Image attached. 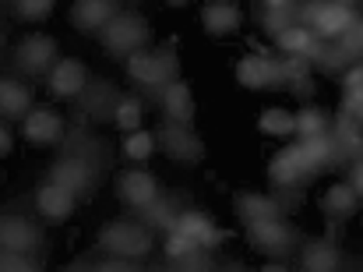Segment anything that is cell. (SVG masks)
I'll return each mask as SVG.
<instances>
[{
	"instance_id": "6da1fadb",
	"label": "cell",
	"mask_w": 363,
	"mask_h": 272,
	"mask_svg": "<svg viewBox=\"0 0 363 272\" xmlns=\"http://www.w3.org/2000/svg\"><path fill=\"white\" fill-rule=\"evenodd\" d=\"M357 21H360L357 7H346V4H335V0H311V4L300 7V25H307L314 32V39H321V43L342 39Z\"/></svg>"
},
{
	"instance_id": "7a4b0ae2",
	"label": "cell",
	"mask_w": 363,
	"mask_h": 272,
	"mask_svg": "<svg viewBox=\"0 0 363 272\" xmlns=\"http://www.w3.org/2000/svg\"><path fill=\"white\" fill-rule=\"evenodd\" d=\"M152 244H155L152 230L134 219H113L99 230V251L127 259V262H141L145 255H152Z\"/></svg>"
},
{
	"instance_id": "3957f363",
	"label": "cell",
	"mask_w": 363,
	"mask_h": 272,
	"mask_svg": "<svg viewBox=\"0 0 363 272\" xmlns=\"http://www.w3.org/2000/svg\"><path fill=\"white\" fill-rule=\"evenodd\" d=\"M127 60V75L138 82V85H148V89H159V85H169L180 71V60H177V50L173 43H166L162 50H134Z\"/></svg>"
},
{
	"instance_id": "277c9868",
	"label": "cell",
	"mask_w": 363,
	"mask_h": 272,
	"mask_svg": "<svg viewBox=\"0 0 363 272\" xmlns=\"http://www.w3.org/2000/svg\"><path fill=\"white\" fill-rule=\"evenodd\" d=\"M148 36H152L148 21L141 14H134V11H117L106 21V28L99 32L106 53H113V57H130L134 50H145L148 46Z\"/></svg>"
},
{
	"instance_id": "5b68a950",
	"label": "cell",
	"mask_w": 363,
	"mask_h": 272,
	"mask_svg": "<svg viewBox=\"0 0 363 272\" xmlns=\"http://www.w3.org/2000/svg\"><path fill=\"white\" fill-rule=\"evenodd\" d=\"M247 227V241L261 251V255H268V259H289L296 248H300V237H296V230L279 216V219H254V223H243Z\"/></svg>"
},
{
	"instance_id": "8992f818",
	"label": "cell",
	"mask_w": 363,
	"mask_h": 272,
	"mask_svg": "<svg viewBox=\"0 0 363 272\" xmlns=\"http://www.w3.org/2000/svg\"><path fill=\"white\" fill-rule=\"evenodd\" d=\"M321 170H318V163L303 152V145L296 141V145H286L272 163H268V180H272V187L279 191V187H303L311 177H318Z\"/></svg>"
},
{
	"instance_id": "52a82bcc",
	"label": "cell",
	"mask_w": 363,
	"mask_h": 272,
	"mask_svg": "<svg viewBox=\"0 0 363 272\" xmlns=\"http://www.w3.org/2000/svg\"><path fill=\"white\" fill-rule=\"evenodd\" d=\"M96 170H99V163H92V159H85L78 152H67V156H60L50 166V180L60 184V187H67L82 202V198H89L96 191Z\"/></svg>"
},
{
	"instance_id": "ba28073f",
	"label": "cell",
	"mask_w": 363,
	"mask_h": 272,
	"mask_svg": "<svg viewBox=\"0 0 363 272\" xmlns=\"http://www.w3.org/2000/svg\"><path fill=\"white\" fill-rule=\"evenodd\" d=\"M159 145H162V152L173 159V163H201L205 159V141L198 138V131L191 128V124H177V121H169L166 128H159Z\"/></svg>"
},
{
	"instance_id": "9c48e42d",
	"label": "cell",
	"mask_w": 363,
	"mask_h": 272,
	"mask_svg": "<svg viewBox=\"0 0 363 272\" xmlns=\"http://www.w3.org/2000/svg\"><path fill=\"white\" fill-rule=\"evenodd\" d=\"M57 60H60V57H57V39H50V36H43V32L21 39L18 50H14V64H18V71H25V75H46Z\"/></svg>"
},
{
	"instance_id": "30bf717a",
	"label": "cell",
	"mask_w": 363,
	"mask_h": 272,
	"mask_svg": "<svg viewBox=\"0 0 363 272\" xmlns=\"http://www.w3.org/2000/svg\"><path fill=\"white\" fill-rule=\"evenodd\" d=\"M0 248L35 255V251L43 248V230H39V227H35L28 216L4 212V216H0Z\"/></svg>"
},
{
	"instance_id": "8fae6325",
	"label": "cell",
	"mask_w": 363,
	"mask_h": 272,
	"mask_svg": "<svg viewBox=\"0 0 363 272\" xmlns=\"http://www.w3.org/2000/svg\"><path fill=\"white\" fill-rule=\"evenodd\" d=\"M237 82L243 89H282V71H279V60L264 57V53H247L237 64Z\"/></svg>"
},
{
	"instance_id": "7c38bea8",
	"label": "cell",
	"mask_w": 363,
	"mask_h": 272,
	"mask_svg": "<svg viewBox=\"0 0 363 272\" xmlns=\"http://www.w3.org/2000/svg\"><path fill=\"white\" fill-rule=\"evenodd\" d=\"M64 117L53 114L50 107H35L21 117V135L32 145H60L64 141Z\"/></svg>"
},
{
	"instance_id": "4fadbf2b",
	"label": "cell",
	"mask_w": 363,
	"mask_h": 272,
	"mask_svg": "<svg viewBox=\"0 0 363 272\" xmlns=\"http://www.w3.org/2000/svg\"><path fill=\"white\" fill-rule=\"evenodd\" d=\"M162 255H166L169 266H177V269H212L208 251H205L194 237H187L184 230H166V248H162Z\"/></svg>"
},
{
	"instance_id": "5bb4252c",
	"label": "cell",
	"mask_w": 363,
	"mask_h": 272,
	"mask_svg": "<svg viewBox=\"0 0 363 272\" xmlns=\"http://www.w3.org/2000/svg\"><path fill=\"white\" fill-rule=\"evenodd\" d=\"M117 195H121V202L127 209L141 212V209H148L159 198V180L148 170H127L117 180Z\"/></svg>"
},
{
	"instance_id": "9a60e30c",
	"label": "cell",
	"mask_w": 363,
	"mask_h": 272,
	"mask_svg": "<svg viewBox=\"0 0 363 272\" xmlns=\"http://www.w3.org/2000/svg\"><path fill=\"white\" fill-rule=\"evenodd\" d=\"M50 92L57 96V99H78L82 96V89L89 85V71H85V64L82 60H57L50 71Z\"/></svg>"
},
{
	"instance_id": "2e32d148",
	"label": "cell",
	"mask_w": 363,
	"mask_h": 272,
	"mask_svg": "<svg viewBox=\"0 0 363 272\" xmlns=\"http://www.w3.org/2000/svg\"><path fill=\"white\" fill-rule=\"evenodd\" d=\"M173 230H184L187 237H194L205 251H216V248L226 241V230H219V227L212 223V216H205V212H198V209H180Z\"/></svg>"
},
{
	"instance_id": "e0dca14e",
	"label": "cell",
	"mask_w": 363,
	"mask_h": 272,
	"mask_svg": "<svg viewBox=\"0 0 363 272\" xmlns=\"http://www.w3.org/2000/svg\"><path fill=\"white\" fill-rule=\"evenodd\" d=\"M117 11H121V0H74V7H71V25H74L78 32L92 36V32H103L106 21H110Z\"/></svg>"
},
{
	"instance_id": "ac0fdd59",
	"label": "cell",
	"mask_w": 363,
	"mask_h": 272,
	"mask_svg": "<svg viewBox=\"0 0 363 272\" xmlns=\"http://www.w3.org/2000/svg\"><path fill=\"white\" fill-rule=\"evenodd\" d=\"M74 205H78V195H71L67 187H60V184H53V180H46V184L35 191V209H39V216L50 219V223L71 219Z\"/></svg>"
},
{
	"instance_id": "d6986e66",
	"label": "cell",
	"mask_w": 363,
	"mask_h": 272,
	"mask_svg": "<svg viewBox=\"0 0 363 272\" xmlns=\"http://www.w3.org/2000/svg\"><path fill=\"white\" fill-rule=\"evenodd\" d=\"M360 202L363 198L353 191V184H350V180H346V184H332V187L321 195V212H325V219H328V223H342V219L357 216Z\"/></svg>"
},
{
	"instance_id": "ffe728a7",
	"label": "cell",
	"mask_w": 363,
	"mask_h": 272,
	"mask_svg": "<svg viewBox=\"0 0 363 272\" xmlns=\"http://www.w3.org/2000/svg\"><path fill=\"white\" fill-rule=\"evenodd\" d=\"M121 103V92L110 82H89L82 89V107L92 121H113V110Z\"/></svg>"
},
{
	"instance_id": "44dd1931",
	"label": "cell",
	"mask_w": 363,
	"mask_h": 272,
	"mask_svg": "<svg viewBox=\"0 0 363 272\" xmlns=\"http://www.w3.org/2000/svg\"><path fill=\"white\" fill-rule=\"evenodd\" d=\"M342 266V251L332 237H321V241H307L300 248V269L307 272H332Z\"/></svg>"
},
{
	"instance_id": "7402d4cb",
	"label": "cell",
	"mask_w": 363,
	"mask_h": 272,
	"mask_svg": "<svg viewBox=\"0 0 363 272\" xmlns=\"http://www.w3.org/2000/svg\"><path fill=\"white\" fill-rule=\"evenodd\" d=\"M240 21H243L240 7L230 4V0H216V4L201 7V25H205L208 36H233L240 28Z\"/></svg>"
},
{
	"instance_id": "603a6c76",
	"label": "cell",
	"mask_w": 363,
	"mask_h": 272,
	"mask_svg": "<svg viewBox=\"0 0 363 272\" xmlns=\"http://www.w3.org/2000/svg\"><path fill=\"white\" fill-rule=\"evenodd\" d=\"M233 209H237L240 223H254V219H279V216H282L279 198H268V195H257V191H237Z\"/></svg>"
},
{
	"instance_id": "cb8c5ba5",
	"label": "cell",
	"mask_w": 363,
	"mask_h": 272,
	"mask_svg": "<svg viewBox=\"0 0 363 272\" xmlns=\"http://www.w3.org/2000/svg\"><path fill=\"white\" fill-rule=\"evenodd\" d=\"M162 110L169 121L177 124H194V96H191V85L173 78L166 89H162Z\"/></svg>"
},
{
	"instance_id": "d4e9b609",
	"label": "cell",
	"mask_w": 363,
	"mask_h": 272,
	"mask_svg": "<svg viewBox=\"0 0 363 272\" xmlns=\"http://www.w3.org/2000/svg\"><path fill=\"white\" fill-rule=\"evenodd\" d=\"M32 110V89L21 85L18 78H0V117L21 121Z\"/></svg>"
},
{
	"instance_id": "484cf974",
	"label": "cell",
	"mask_w": 363,
	"mask_h": 272,
	"mask_svg": "<svg viewBox=\"0 0 363 272\" xmlns=\"http://www.w3.org/2000/svg\"><path fill=\"white\" fill-rule=\"evenodd\" d=\"M332 141H335L339 159H357V156H363V124L357 121V117L342 114V117L335 121Z\"/></svg>"
},
{
	"instance_id": "4316f807",
	"label": "cell",
	"mask_w": 363,
	"mask_h": 272,
	"mask_svg": "<svg viewBox=\"0 0 363 272\" xmlns=\"http://www.w3.org/2000/svg\"><path fill=\"white\" fill-rule=\"evenodd\" d=\"M275 39V46L282 50V53H289V57H307L311 60V53H314V46H318V39H314V32L307 28V25H289V28H282V32H275L272 36Z\"/></svg>"
},
{
	"instance_id": "83f0119b",
	"label": "cell",
	"mask_w": 363,
	"mask_h": 272,
	"mask_svg": "<svg viewBox=\"0 0 363 272\" xmlns=\"http://www.w3.org/2000/svg\"><path fill=\"white\" fill-rule=\"evenodd\" d=\"M155 145H159V138L152 135V131H141V128H134V131H127L123 138L121 152L130 159V163H141V159H148L152 152H155Z\"/></svg>"
},
{
	"instance_id": "f1b7e54d",
	"label": "cell",
	"mask_w": 363,
	"mask_h": 272,
	"mask_svg": "<svg viewBox=\"0 0 363 272\" xmlns=\"http://www.w3.org/2000/svg\"><path fill=\"white\" fill-rule=\"evenodd\" d=\"M257 128H261V135H268V138H289L293 135V114L289 110H279V107H268L257 117Z\"/></svg>"
},
{
	"instance_id": "f546056e",
	"label": "cell",
	"mask_w": 363,
	"mask_h": 272,
	"mask_svg": "<svg viewBox=\"0 0 363 272\" xmlns=\"http://www.w3.org/2000/svg\"><path fill=\"white\" fill-rule=\"evenodd\" d=\"M141 216V223L148 227V230H173V223H177V209L166 202V198H155L148 209H141L138 212Z\"/></svg>"
},
{
	"instance_id": "4dcf8cb0",
	"label": "cell",
	"mask_w": 363,
	"mask_h": 272,
	"mask_svg": "<svg viewBox=\"0 0 363 272\" xmlns=\"http://www.w3.org/2000/svg\"><path fill=\"white\" fill-rule=\"evenodd\" d=\"M328 131V117L318 107H303L300 114H293V135L307 138V135H325Z\"/></svg>"
},
{
	"instance_id": "1f68e13d",
	"label": "cell",
	"mask_w": 363,
	"mask_h": 272,
	"mask_svg": "<svg viewBox=\"0 0 363 272\" xmlns=\"http://www.w3.org/2000/svg\"><path fill=\"white\" fill-rule=\"evenodd\" d=\"M300 145H303V152L318 163V170H325L332 159H339V152H335V141H332V135L325 131V135H307L300 138Z\"/></svg>"
},
{
	"instance_id": "d6a6232c",
	"label": "cell",
	"mask_w": 363,
	"mask_h": 272,
	"mask_svg": "<svg viewBox=\"0 0 363 272\" xmlns=\"http://www.w3.org/2000/svg\"><path fill=\"white\" fill-rule=\"evenodd\" d=\"M363 103V64H353L342 78V114H353Z\"/></svg>"
},
{
	"instance_id": "836d02e7",
	"label": "cell",
	"mask_w": 363,
	"mask_h": 272,
	"mask_svg": "<svg viewBox=\"0 0 363 272\" xmlns=\"http://www.w3.org/2000/svg\"><path fill=\"white\" fill-rule=\"evenodd\" d=\"M141 117H145L141 99L121 96V103H117V110H113V124H117L121 131H134V128H141Z\"/></svg>"
},
{
	"instance_id": "e575fe53",
	"label": "cell",
	"mask_w": 363,
	"mask_h": 272,
	"mask_svg": "<svg viewBox=\"0 0 363 272\" xmlns=\"http://www.w3.org/2000/svg\"><path fill=\"white\" fill-rule=\"evenodd\" d=\"M279 71H282V89H289L293 82H300V78H307L311 75V60L307 57H282L279 60Z\"/></svg>"
},
{
	"instance_id": "d590c367",
	"label": "cell",
	"mask_w": 363,
	"mask_h": 272,
	"mask_svg": "<svg viewBox=\"0 0 363 272\" xmlns=\"http://www.w3.org/2000/svg\"><path fill=\"white\" fill-rule=\"evenodd\" d=\"M39 269V262L25 251H11V248H0V272H32Z\"/></svg>"
},
{
	"instance_id": "8d00e7d4",
	"label": "cell",
	"mask_w": 363,
	"mask_h": 272,
	"mask_svg": "<svg viewBox=\"0 0 363 272\" xmlns=\"http://www.w3.org/2000/svg\"><path fill=\"white\" fill-rule=\"evenodd\" d=\"M300 21V7H282V11H264V32L268 36H275V32H282V28H289V25H296Z\"/></svg>"
},
{
	"instance_id": "74e56055",
	"label": "cell",
	"mask_w": 363,
	"mask_h": 272,
	"mask_svg": "<svg viewBox=\"0 0 363 272\" xmlns=\"http://www.w3.org/2000/svg\"><path fill=\"white\" fill-rule=\"evenodd\" d=\"M53 4L57 0H14V11L21 21H43V18H50Z\"/></svg>"
},
{
	"instance_id": "f35d334b",
	"label": "cell",
	"mask_w": 363,
	"mask_h": 272,
	"mask_svg": "<svg viewBox=\"0 0 363 272\" xmlns=\"http://www.w3.org/2000/svg\"><path fill=\"white\" fill-rule=\"evenodd\" d=\"M339 46L350 53V60H360L363 57V18L346 32V36H342V39H339Z\"/></svg>"
},
{
	"instance_id": "ab89813d",
	"label": "cell",
	"mask_w": 363,
	"mask_h": 272,
	"mask_svg": "<svg viewBox=\"0 0 363 272\" xmlns=\"http://www.w3.org/2000/svg\"><path fill=\"white\" fill-rule=\"evenodd\" d=\"M350 184H353V191L363 198V156H357L353 166H350Z\"/></svg>"
},
{
	"instance_id": "60d3db41",
	"label": "cell",
	"mask_w": 363,
	"mask_h": 272,
	"mask_svg": "<svg viewBox=\"0 0 363 272\" xmlns=\"http://www.w3.org/2000/svg\"><path fill=\"white\" fill-rule=\"evenodd\" d=\"M289 89H293V96H296V99H311V96H314V82H311V75H307V78H300V82H293Z\"/></svg>"
},
{
	"instance_id": "b9f144b4",
	"label": "cell",
	"mask_w": 363,
	"mask_h": 272,
	"mask_svg": "<svg viewBox=\"0 0 363 272\" xmlns=\"http://www.w3.org/2000/svg\"><path fill=\"white\" fill-rule=\"evenodd\" d=\"M11 145H14V138H11V131L0 124V156H7V152H11Z\"/></svg>"
},
{
	"instance_id": "7bdbcfd3",
	"label": "cell",
	"mask_w": 363,
	"mask_h": 272,
	"mask_svg": "<svg viewBox=\"0 0 363 272\" xmlns=\"http://www.w3.org/2000/svg\"><path fill=\"white\" fill-rule=\"evenodd\" d=\"M264 11H282V7H293V0H261Z\"/></svg>"
},
{
	"instance_id": "ee69618b",
	"label": "cell",
	"mask_w": 363,
	"mask_h": 272,
	"mask_svg": "<svg viewBox=\"0 0 363 272\" xmlns=\"http://www.w3.org/2000/svg\"><path fill=\"white\" fill-rule=\"evenodd\" d=\"M166 4H169V7H187L191 0H166Z\"/></svg>"
},
{
	"instance_id": "f6af8a7d",
	"label": "cell",
	"mask_w": 363,
	"mask_h": 272,
	"mask_svg": "<svg viewBox=\"0 0 363 272\" xmlns=\"http://www.w3.org/2000/svg\"><path fill=\"white\" fill-rule=\"evenodd\" d=\"M350 117H357V121H360V124H363V103H360V107H357V110H353V114H350Z\"/></svg>"
},
{
	"instance_id": "bcb514c9",
	"label": "cell",
	"mask_w": 363,
	"mask_h": 272,
	"mask_svg": "<svg viewBox=\"0 0 363 272\" xmlns=\"http://www.w3.org/2000/svg\"><path fill=\"white\" fill-rule=\"evenodd\" d=\"M335 4H346V7H357V4H363V0H335Z\"/></svg>"
},
{
	"instance_id": "7dc6e473",
	"label": "cell",
	"mask_w": 363,
	"mask_h": 272,
	"mask_svg": "<svg viewBox=\"0 0 363 272\" xmlns=\"http://www.w3.org/2000/svg\"><path fill=\"white\" fill-rule=\"evenodd\" d=\"M0 46H4V36H0Z\"/></svg>"
}]
</instances>
